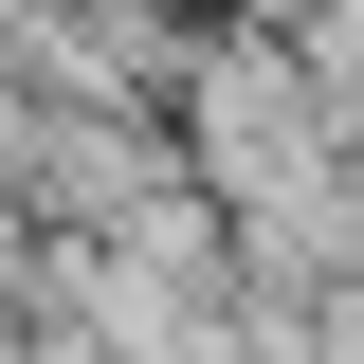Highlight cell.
I'll use <instances>...</instances> for the list:
<instances>
[{
    "mask_svg": "<svg viewBox=\"0 0 364 364\" xmlns=\"http://www.w3.org/2000/svg\"><path fill=\"white\" fill-rule=\"evenodd\" d=\"M200 164L255 182V200H310V109H291L273 55H219V73H200Z\"/></svg>",
    "mask_w": 364,
    "mask_h": 364,
    "instance_id": "1",
    "label": "cell"
},
{
    "mask_svg": "<svg viewBox=\"0 0 364 364\" xmlns=\"http://www.w3.org/2000/svg\"><path fill=\"white\" fill-rule=\"evenodd\" d=\"M55 364H109V346H73V328H55Z\"/></svg>",
    "mask_w": 364,
    "mask_h": 364,
    "instance_id": "2",
    "label": "cell"
}]
</instances>
